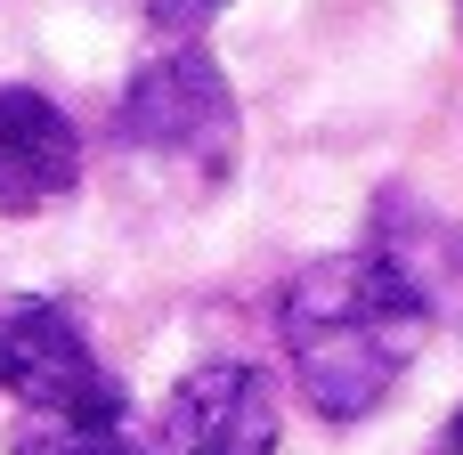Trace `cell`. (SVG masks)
<instances>
[{"mask_svg":"<svg viewBox=\"0 0 463 455\" xmlns=\"http://www.w3.org/2000/svg\"><path fill=\"white\" fill-rule=\"evenodd\" d=\"M277 326H285V358H293L309 407L326 423H358L415 366V350L431 334V301L407 285V269L383 244H366V252H334V261L301 269Z\"/></svg>","mask_w":463,"mask_h":455,"instance_id":"obj_1","label":"cell"},{"mask_svg":"<svg viewBox=\"0 0 463 455\" xmlns=\"http://www.w3.org/2000/svg\"><path fill=\"white\" fill-rule=\"evenodd\" d=\"M114 138L171 163V171H203L220 179L228 155H236V98H228V73L187 41L155 65L130 73L122 106H114Z\"/></svg>","mask_w":463,"mask_h":455,"instance_id":"obj_2","label":"cell"},{"mask_svg":"<svg viewBox=\"0 0 463 455\" xmlns=\"http://www.w3.org/2000/svg\"><path fill=\"white\" fill-rule=\"evenodd\" d=\"M0 391H16L33 415L57 423H122L130 399L98 366L81 318L65 301H8L0 309Z\"/></svg>","mask_w":463,"mask_h":455,"instance_id":"obj_3","label":"cell"},{"mask_svg":"<svg viewBox=\"0 0 463 455\" xmlns=\"http://www.w3.org/2000/svg\"><path fill=\"white\" fill-rule=\"evenodd\" d=\"M155 455H277V399H269L260 366H244V358L195 366L163 399Z\"/></svg>","mask_w":463,"mask_h":455,"instance_id":"obj_4","label":"cell"},{"mask_svg":"<svg viewBox=\"0 0 463 455\" xmlns=\"http://www.w3.org/2000/svg\"><path fill=\"white\" fill-rule=\"evenodd\" d=\"M81 187V130L41 90H0V212H49Z\"/></svg>","mask_w":463,"mask_h":455,"instance_id":"obj_5","label":"cell"},{"mask_svg":"<svg viewBox=\"0 0 463 455\" xmlns=\"http://www.w3.org/2000/svg\"><path fill=\"white\" fill-rule=\"evenodd\" d=\"M399 269H407V285L431 301V318H463V228H423L415 220V204H383V236H374Z\"/></svg>","mask_w":463,"mask_h":455,"instance_id":"obj_6","label":"cell"},{"mask_svg":"<svg viewBox=\"0 0 463 455\" xmlns=\"http://www.w3.org/2000/svg\"><path fill=\"white\" fill-rule=\"evenodd\" d=\"M41 455H138L122 423H57V440Z\"/></svg>","mask_w":463,"mask_h":455,"instance_id":"obj_7","label":"cell"},{"mask_svg":"<svg viewBox=\"0 0 463 455\" xmlns=\"http://www.w3.org/2000/svg\"><path fill=\"white\" fill-rule=\"evenodd\" d=\"M220 8H228V0H146V24H155V33H171V41H195Z\"/></svg>","mask_w":463,"mask_h":455,"instance_id":"obj_8","label":"cell"},{"mask_svg":"<svg viewBox=\"0 0 463 455\" xmlns=\"http://www.w3.org/2000/svg\"><path fill=\"white\" fill-rule=\"evenodd\" d=\"M448 455H463V407H456V423H448Z\"/></svg>","mask_w":463,"mask_h":455,"instance_id":"obj_9","label":"cell"}]
</instances>
